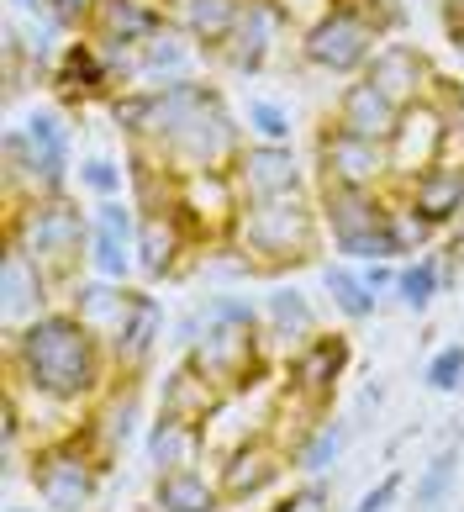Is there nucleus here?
I'll use <instances>...</instances> for the list:
<instances>
[{"mask_svg": "<svg viewBox=\"0 0 464 512\" xmlns=\"http://www.w3.org/2000/svg\"><path fill=\"white\" fill-rule=\"evenodd\" d=\"M111 381L116 370L106 344L69 307H53L6 333V391L53 402L58 412H85Z\"/></svg>", "mask_w": 464, "mask_h": 512, "instance_id": "obj_1", "label": "nucleus"}, {"mask_svg": "<svg viewBox=\"0 0 464 512\" xmlns=\"http://www.w3.org/2000/svg\"><path fill=\"white\" fill-rule=\"evenodd\" d=\"M227 243L248 259L254 280H280L290 270L322 264L327 233L317 196H280V201H243L238 222H232Z\"/></svg>", "mask_w": 464, "mask_h": 512, "instance_id": "obj_2", "label": "nucleus"}, {"mask_svg": "<svg viewBox=\"0 0 464 512\" xmlns=\"http://www.w3.org/2000/svg\"><path fill=\"white\" fill-rule=\"evenodd\" d=\"M6 243L43 264L58 291H69L80 275H90V212L69 191L6 206Z\"/></svg>", "mask_w": 464, "mask_h": 512, "instance_id": "obj_3", "label": "nucleus"}, {"mask_svg": "<svg viewBox=\"0 0 464 512\" xmlns=\"http://www.w3.org/2000/svg\"><path fill=\"white\" fill-rule=\"evenodd\" d=\"M0 169H6V206L27 196H58L74 180V127L64 111H32L22 127L0 132Z\"/></svg>", "mask_w": 464, "mask_h": 512, "instance_id": "obj_4", "label": "nucleus"}, {"mask_svg": "<svg viewBox=\"0 0 464 512\" xmlns=\"http://www.w3.org/2000/svg\"><path fill=\"white\" fill-rule=\"evenodd\" d=\"M243 143H248L243 111H232L227 96L211 85L153 154H159L174 175H196V169H232L243 154Z\"/></svg>", "mask_w": 464, "mask_h": 512, "instance_id": "obj_5", "label": "nucleus"}, {"mask_svg": "<svg viewBox=\"0 0 464 512\" xmlns=\"http://www.w3.org/2000/svg\"><path fill=\"white\" fill-rule=\"evenodd\" d=\"M101 476H106V460L90 449L80 428L27 449V481L48 512H90L95 497H101Z\"/></svg>", "mask_w": 464, "mask_h": 512, "instance_id": "obj_6", "label": "nucleus"}, {"mask_svg": "<svg viewBox=\"0 0 464 512\" xmlns=\"http://www.w3.org/2000/svg\"><path fill=\"white\" fill-rule=\"evenodd\" d=\"M180 359H190V365H196L206 381H217L227 396L232 391H259L264 375L275 370L264 328H238V322H217V317H206V333Z\"/></svg>", "mask_w": 464, "mask_h": 512, "instance_id": "obj_7", "label": "nucleus"}, {"mask_svg": "<svg viewBox=\"0 0 464 512\" xmlns=\"http://www.w3.org/2000/svg\"><path fill=\"white\" fill-rule=\"evenodd\" d=\"M380 43L385 37L364 22L359 11L333 6V11H322L312 27H301L296 53H301L306 69L327 74V80H359V74L370 69V59L380 53Z\"/></svg>", "mask_w": 464, "mask_h": 512, "instance_id": "obj_8", "label": "nucleus"}, {"mask_svg": "<svg viewBox=\"0 0 464 512\" xmlns=\"http://www.w3.org/2000/svg\"><path fill=\"white\" fill-rule=\"evenodd\" d=\"M348 370H354V338L322 328L280 359V396L312 412H327L338 396V381H348Z\"/></svg>", "mask_w": 464, "mask_h": 512, "instance_id": "obj_9", "label": "nucleus"}, {"mask_svg": "<svg viewBox=\"0 0 464 512\" xmlns=\"http://www.w3.org/2000/svg\"><path fill=\"white\" fill-rule=\"evenodd\" d=\"M312 169L317 185H348V191H391V154L375 138L343 132L338 122H327L312 143Z\"/></svg>", "mask_w": 464, "mask_h": 512, "instance_id": "obj_10", "label": "nucleus"}, {"mask_svg": "<svg viewBox=\"0 0 464 512\" xmlns=\"http://www.w3.org/2000/svg\"><path fill=\"white\" fill-rule=\"evenodd\" d=\"M285 37H296V22L285 16L280 0H243V16H238V27H232V37L211 53L227 74H264L269 59L280 53Z\"/></svg>", "mask_w": 464, "mask_h": 512, "instance_id": "obj_11", "label": "nucleus"}, {"mask_svg": "<svg viewBox=\"0 0 464 512\" xmlns=\"http://www.w3.org/2000/svg\"><path fill=\"white\" fill-rule=\"evenodd\" d=\"M48 85H53V96L64 101L69 111H85V106H101V101L122 96V80H116V69L106 64V53H101V43H95L90 32L64 37Z\"/></svg>", "mask_w": 464, "mask_h": 512, "instance_id": "obj_12", "label": "nucleus"}, {"mask_svg": "<svg viewBox=\"0 0 464 512\" xmlns=\"http://www.w3.org/2000/svg\"><path fill=\"white\" fill-rule=\"evenodd\" d=\"M285 470H296V465H290V444L275 439V433H259V439L217 454V486H222L227 507L269 497V491L285 481Z\"/></svg>", "mask_w": 464, "mask_h": 512, "instance_id": "obj_13", "label": "nucleus"}, {"mask_svg": "<svg viewBox=\"0 0 464 512\" xmlns=\"http://www.w3.org/2000/svg\"><path fill=\"white\" fill-rule=\"evenodd\" d=\"M80 433H85L90 449L101 454L106 470H111L116 454H127V444H138V433H148L143 428V381L116 375V381L80 412Z\"/></svg>", "mask_w": 464, "mask_h": 512, "instance_id": "obj_14", "label": "nucleus"}, {"mask_svg": "<svg viewBox=\"0 0 464 512\" xmlns=\"http://www.w3.org/2000/svg\"><path fill=\"white\" fill-rule=\"evenodd\" d=\"M174 212L185 217V227L206 243H222L232 233V222L243 212L238 180L232 169H196V175H180V191H174Z\"/></svg>", "mask_w": 464, "mask_h": 512, "instance_id": "obj_15", "label": "nucleus"}, {"mask_svg": "<svg viewBox=\"0 0 464 512\" xmlns=\"http://www.w3.org/2000/svg\"><path fill=\"white\" fill-rule=\"evenodd\" d=\"M243 201H280V196H312V169L301 164L296 143H243L238 164H232Z\"/></svg>", "mask_w": 464, "mask_h": 512, "instance_id": "obj_16", "label": "nucleus"}, {"mask_svg": "<svg viewBox=\"0 0 464 512\" xmlns=\"http://www.w3.org/2000/svg\"><path fill=\"white\" fill-rule=\"evenodd\" d=\"M164 333H169L164 301L148 286H132V307H127L122 322H116V333L106 338L111 370L127 375V381H148L153 359H159V349H164Z\"/></svg>", "mask_w": 464, "mask_h": 512, "instance_id": "obj_17", "label": "nucleus"}, {"mask_svg": "<svg viewBox=\"0 0 464 512\" xmlns=\"http://www.w3.org/2000/svg\"><path fill=\"white\" fill-rule=\"evenodd\" d=\"M196 259H201V238L185 227L180 212H138V275L148 286L190 275Z\"/></svg>", "mask_w": 464, "mask_h": 512, "instance_id": "obj_18", "label": "nucleus"}, {"mask_svg": "<svg viewBox=\"0 0 464 512\" xmlns=\"http://www.w3.org/2000/svg\"><path fill=\"white\" fill-rule=\"evenodd\" d=\"M90 275L132 286L138 275V206L106 196L90 206Z\"/></svg>", "mask_w": 464, "mask_h": 512, "instance_id": "obj_19", "label": "nucleus"}, {"mask_svg": "<svg viewBox=\"0 0 464 512\" xmlns=\"http://www.w3.org/2000/svg\"><path fill=\"white\" fill-rule=\"evenodd\" d=\"M385 154H391V191L412 185L422 169H433L443 159V111L433 96L401 106L396 132L385 138Z\"/></svg>", "mask_w": 464, "mask_h": 512, "instance_id": "obj_20", "label": "nucleus"}, {"mask_svg": "<svg viewBox=\"0 0 464 512\" xmlns=\"http://www.w3.org/2000/svg\"><path fill=\"white\" fill-rule=\"evenodd\" d=\"M53 307H64V291L53 286V275L6 243V259H0V317H6V333L27 328V322H37Z\"/></svg>", "mask_w": 464, "mask_h": 512, "instance_id": "obj_21", "label": "nucleus"}, {"mask_svg": "<svg viewBox=\"0 0 464 512\" xmlns=\"http://www.w3.org/2000/svg\"><path fill=\"white\" fill-rule=\"evenodd\" d=\"M396 191H348V185H317V212H322V233L327 249H343L364 233L391 222Z\"/></svg>", "mask_w": 464, "mask_h": 512, "instance_id": "obj_22", "label": "nucleus"}, {"mask_svg": "<svg viewBox=\"0 0 464 512\" xmlns=\"http://www.w3.org/2000/svg\"><path fill=\"white\" fill-rule=\"evenodd\" d=\"M370 80L391 96L396 106H412V101H428L433 96V85L443 80L438 64H433V53L428 48H417V43H401V37H385L380 53L370 59Z\"/></svg>", "mask_w": 464, "mask_h": 512, "instance_id": "obj_23", "label": "nucleus"}, {"mask_svg": "<svg viewBox=\"0 0 464 512\" xmlns=\"http://www.w3.org/2000/svg\"><path fill=\"white\" fill-rule=\"evenodd\" d=\"M412 212L438 227V233H449V227L464 222V164H449V159H438L433 169H422V175L412 185H401L396 191Z\"/></svg>", "mask_w": 464, "mask_h": 512, "instance_id": "obj_24", "label": "nucleus"}, {"mask_svg": "<svg viewBox=\"0 0 464 512\" xmlns=\"http://www.w3.org/2000/svg\"><path fill=\"white\" fill-rule=\"evenodd\" d=\"M174 22L169 16V0H95L85 32L95 43H132L143 48L153 32H164Z\"/></svg>", "mask_w": 464, "mask_h": 512, "instance_id": "obj_25", "label": "nucleus"}, {"mask_svg": "<svg viewBox=\"0 0 464 512\" xmlns=\"http://www.w3.org/2000/svg\"><path fill=\"white\" fill-rule=\"evenodd\" d=\"M264 307V344H280L285 354L301 349L312 333H322V317H317V301L306 296L301 286H285V280H269V291L259 296ZM275 354V349H269Z\"/></svg>", "mask_w": 464, "mask_h": 512, "instance_id": "obj_26", "label": "nucleus"}, {"mask_svg": "<svg viewBox=\"0 0 464 512\" xmlns=\"http://www.w3.org/2000/svg\"><path fill=\"white\" fill-rule=\"evenodd\" d=\"M201 59H211V53L201 43H190V37L169 22L164 32H153L148 43L138 48V74H132L127 90H159L169 80H190Z\"/></svg>", "mask_w": 464, "mask_h": 512, "instance_id": "obj_27", "label": "nucleus"}, {"mask_svg": "<svg viewBox=\"0 0 464 512\" xmlns=\"http://www.w3.org/2000/svg\"><path fill=\"white\" fill-rule=\"evenodd\" d=\"M396 117H401V106L385 96V90L370 80V74H359V80H348V85L338 90L333 117H327V122H338L343 132H359V138L385 143V138L396 132Z\"/></svg>", "mask_w": 464, "mask_h": 512, "instance_id": "obj_28", "label": "nucleus"}, {"mask_svg": "<svg viewBox=\"0 0 464 512\" xmlns=\"http://www.w3.org/2000/svg\"><path fill=\"white\" fill-rule=\"evenodd\" d=\"M222 402H227V391L217 381H206L190 359H180V365H174L164 381H159V417H174V423L206 428Z\"/></svg>", "mask_w": 464, "mask_h": 512, "instance_id": "obj_29", "label": "nucleus"}, {"mask_svg": "<svg viewBox=\"0 0 464 512\" xmlns=\"http://www.w3.org/2000/svg\"><path fill=\"white\" fill-rule=\"evenodd\" d=\"M64 307L106 344V338L116 333V322H122L127 307H132V286H122V280H106V275H80V280L64 291Z\"/></svg>", "mask_w": 464, "mask_h": 512, "instance_id": "obj_30", "label": "nucleus"}, {"mask_svg": "<svg viewBox=\"0 0 464 512\" xmlns=\"http://www.w3.org/2000/svg\"><path fill=\"white\" fill-rule=\"evenodd\" d=\"M206 428H190V423H174V417H159L153 412V423L143 433V460L153 476H169V470H190L206 460Z\"/></svg>", "mask_w": 464, "mask_h": 512, "instance_id": "obj_31", "label": "nucleus"}, {"mask_svg": "<svg viewBox=\"0 0 464 512\" xmlns=\"http://www.w3.org/2000/svg\"><path fill=\"white\" fill-rule=\"evenodd\" d=\"M127 201L138 206V212H174V191H180V175L153 154V148L132 143L127 148Z\"/></svg>", "mask_w": 464, "mask_h": 512, "instance_id": "obj_32", "label": "nucleus"}, {"mask_svg": "<svg viewBox=\"0 0 464 512\" xmlns=\"http://www.w3.org/2000/svg\"><path fill=\"white\" fill-rule=\"evenodd\" d=\"M169 16H174V27H180L190 43L217 53L232 37V27H238L243 0H169Z\"/></svg>", "mask_w": 464, "mask_h": 512, "instance_id": "obj_33", "label": "nucleus"}, {"mask_svg": "<svg viewBox=\"0 0 464 512\" xmlns=\"http://www.w3.org/2000/svg\"><path fill=\"white\" fill-rule=\"evenodd\" d=\"M222 507H227L222 486H217V476H206L201 465L153 476V512H222Z\"/></svg>", "mask_w": 464, "mask_h": 512, "instance_id": "obj_34", "label": "nucleus"}, {"mask_svg": "<svg viewBox=\"0 0 464 512\" xmlns=\"http://www.w3.org/2000/svg\"><path fill=\"white\" fill-rule=\"evenodd\" d=\"M348 439H354V423H343V417H317V423L290 444V465H296L301 476H327V470L348 454Z\"/></svg>", "mask_w": 464, "mask_h": 512, "instance_id": "obj_35", "label": "nucleus"}, {"mask_svg": "<svg viewBox=\"0 0 464 512\" xmlns=\"http://www.w3.org/2000/svg\"><path fill=\"white\" fill-rule=\"evenodd\" d=\"M454 280V270H449V259L443 254H433V249H422V254H412V259H401V280H396V301L406 312H433V301L443 296V286Z\"/></svg>", "mask_w": 464, "mask_h": 512, "instance_id": "obj_36", "label": "nucleus"}, {"mask_svg": "<svg viewBox=\"0 0 464 512\" xmlns=\"http://www.w3.org/2000/svg\"><path fill=\"white\" fill-rule=\"evenodd\" d=\"M317 275H322V291L333 296V312H338L343 322H370V317H375L380 296L364 286V270H359V264H348V259H322Z\"/></svg>", "mask_w": 464, "mask_h": 512, "instance_id": "obj_37", "label": "nucleus"}, {"mask_svg": "<svg viewBox=\"0 0 464 512\" xmlns=\"http://www.w3.org/2000/svg\"><path fill=\"white\" fill-rule=\"evenodd\" d=\"M459 460H464V423L449 444H443L428 465H422V476L412 486V512H438L443 502H449V491L459 481Z\"/></svg>", "mask_w": 464, "mask_h": 512, "instance_id": "obj_38", "label": "nucleus"}, {"mask_svg": "<svg viewBox=\"0 0 464 512\" xmlns=\"http://www.w3.org/2000/svg\"><path fill=\"white\" fill-rule=\"evenodd\" d=\"M433 101L443 111V159L464 164V85L443 74V80L433 85Z\"/></svg>", "mask_w": 464, "mask_h": 512, "instance_id": "obj_39", "label": "nucleus"}, {"mask_svg": "<svg viewBox=\"0 0 464 512\" xmlns=\"http://www.w3.org/2000/svg\"><path fill=\"white\" fill-rule=\"evenodd\" d=\"M243 127L254 143H296V127H290V111L269 96H254L243 106Z\"/></svg>", "mask_w": 464, "mask_h": 512, "instance_id": "obj_40", "label": "nucleus"}, {"mask_svg": "<svg viewBox=\"0 0 464 512\" xmlns=\"http://www.w3.org/2000/svg\"><path fill=\"white\" fill-rule=\"evenodd\" d=\"M422 386L438 391V396H454L464 386V344H443L428 354V365H422Z\"/></svg>", "mask_w": 464, "mask_h": 512, "instance_id": "obj_41", "label": "nucleus"}, {"mask_svg": "<svg viewBox=\"0 0 464 512\" xmlns=\"http://www.w3.org/2000/svg\"><path fill=\"white\" fill-rule=\"evenodd\" d=\"M80 185L95 196V201H106V196H122V185H127V164H116V159H106V154H90V159H80Z\"/></svg>", "mask_w": 464, "mask_h": 512, "instance_id": "obj_42", "label": "nucleus"}, {"mask_svg": "<svg viewBox=\"0 0 464 512\" xmlns=\"http://www.w3.org/2000/svg\"><path fill=\"white\" fill-rule=\"evenodd\" d=\"M333 6L359 11V16H364V22H370L380 37H396V32H406V22H412L406 0H333Z\"/></svg>", "mask_w": 464, "mask_h": 512, "instance_id": "obj_43", "label": "nucleus"}, {"mask_svg": "<svg viewBox=\"0 0 464 512\" xmlns=\"http://www.w3.org/2000/svg\"><path fill=\"white\" fill-rule=\"evenodd\" d=\"M264 512H333V486L322 476H306L301 486H290L285 497H275Z\"/></svg>", "mask_w": 464, "mask_h": 512, "instance_id": "obj_44", "label": "nucleus"}, {"mask_svg": "<svg viewBox=\"0 0 464 512\" xmlns=\"http://www.w3.org/2000/svg\"><path fill=\"white\" fill-rule=\"evenodd\" d=\"M391 233H396V243H401V254L412 259V254H422V249H428V243L438 238V227H428V222L412 212V206L396 196V206H391Z\"/></svg>", "mask_w": 464, "mask_h": 512, "instance_id": "obj_45", "label": "nucleus"}, {"mask_svg": "<svg viewBox=\"0 0 464 512\" xmlns=\"http://www.w3.org/2000/svg\"><path fill=\"white\" fill-rule=\"evenodd\" d=\"M396 497H401V470H385V476H380L370 491H364V497L348 507V512H391Z\"/></svg>", "mask_w": 464, "mask_h": 512, "instance_id": "obj_46", "label": "nucleus"}, {"mask_svg": "<svg viewBox=\"0 0 464 512\" xmlns=\"http://www.w3.org/2000/svg\"><path fill=\"white\" fill-rule=\"evenodd\" d=\"M364 270V286L375 296H396V280H401V259H375V264H359Z\"/></svg>", "mask_w": 464, "mask_h": 512, "instance_id": "obj_47", "label": "nucleus"}, {"mask_svg": "<svg viewBox=\"0 0 464 512\" xmlns=\"http://www.w3.org/2000/svg\"><path fill=\"white\" fill-rule=\"evenodd\" d=\"M201 333H206V307H190V312H185V317H180V322H174V328H169V344L185 354V349L196 344Z\"/></svg>", "mask_w": 464, "mask_h": 512, "instance_id": "obj_48", "label": "nucleus"}, {"mask_svg": "<svg viewBox=\"0 0 464 512\" xmlns=\"http://www.w3.org/2000/svg\"><path fill=\"white\" fill-rule=\"evenodd\" d=\"M443 259H449V270H459L464 264V222L449 227V243H443Z\"/></svg>", "mask_w": 464, "mask_h": 512, "instance_id": "obj_49", "label": "nucleus"}, {"mask_svg": "<svg viewBox=\"0 0 464 512\" xmlns=\"http://www.w3.org/2000/svg\"><path fill=\"white\" fill-rule=\"evenodd\" d=\"M438 16H443V27H459L464 22V0H443Z\"/></svg>", "mask_w": 464, "mask_h": 512, "instance_id": "obj_50", "label": "nucleus"}, {"mask_svg": "<svg viewBox=\"0 0 464 512\" xmlns=\"http://www.w3.org/2000/svg\"><path fill=\"white\" fill-rule=\"evenodd\" d=\"M449 43H454V53L464 59V22H459V27H449Z\"/></svg>", "mask_w": 464, "mask_h": 512, "instance_id": "obj_51", "label": "nucleus"}, {"mask_svg": "<svg viewBox=\"0 0 464 512\" xmlns=\"http://www.w3.org/2000/svg\"><path fill=\"white\" fill-rule=\"evenodd\" d=\"M6 512H48V507H22V502H6Z\"/></svg>", "mask_w": 464, "mask_h": 512, "instance_id": "obj_52", "label": "nucleus"}]
</instances>
